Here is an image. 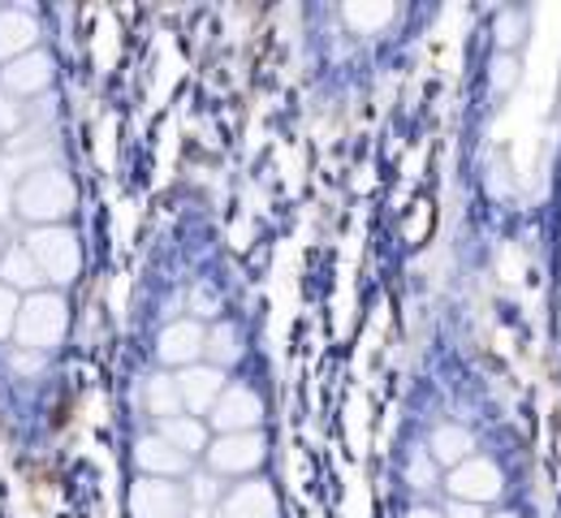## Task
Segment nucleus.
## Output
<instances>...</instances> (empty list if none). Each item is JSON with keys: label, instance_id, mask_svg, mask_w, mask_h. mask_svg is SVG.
Returning a JSON list of instances; mask_svg holds the SVG:
<instances>
[{"label": "nucleus", "instance_id": "2", "mask_svg": "<svg viewBox=\"0 0 561 518\" xmlns=\"http://www.w3.org/2000/svg\"><path fill=\"white\" fill-rule=\"evenodd\" d=\"M66 329H70V302L57 290H39V295L22 298L13 342H18V350L48 355V350H57L66 342Z\"/></svg>", "mask_w": 561, "mask_h": 518}, {"label": "nucleus", "instance_id": "28", "mask_svg": "<svg viewBox=\"0 0 561 518\" xmlns=\"http://www.w3.org/2000/svg\"><path fill=\"white\" fill-rule=\"evenodd\" d=\"M489 518H523V515H514V510H496V515H489Z\"/></svg>", "mask_w": 561, "mask_h": 518}, {"label": "nucleus", "instance_id": "16", "mask_svg": "<svg viewBox=\"0 0 561 518\" xmlns=\"http://www.w3.org/2000/svg\"><path fill=\"white\" fill-rule=\"evenodd\" d=\"M142 406L156 415V419H173L182 415V389H178V376L173 371H156L142 380Z\"/></svg>", "mask_w": 561, "mask_h": 518}, {"label": "nucleus", "instance_id": "24", "mask_svg": "<svg viewBox=\"0 0 561 518\" xmlns=\"http://www.w3.org/2000/svg\"><path fill=\"white\" fill-rule=\"evenodd\" d=\"M191 307H195V320H199V324H204V320H216V315H220V298L211 295V290H204V286L195 290Z\"/></svg>", "mask_w": 561, "mask_h": 518}, {"label": "nucleus", "instance_id": "22", "mask_svg": "<svg viewBox=\"0 0 561 518\" xmlns=\"http://www.w3.org/2000/svg\"><path fill=\"white\" fill-rule=\"evenodd\" d=\"M514 82H518V57L514 53H496L489 66V87L496 95H505V91H514Z\"/></svg>", "mask_w": 561, "mask_h": 518}, {"label": "nucleus", "instance_id": "10", "mask_svg": "<svg viewBox=\"0 0 561 518\" xmlns=\"http://www.w3.org/2000/svg\"><path fill=\"white\" fill-rule=\"evenodd\" d=\"M216 518H280L277 488H273L268 480H247V484H233V488L220 497Z\"/></svg>", "mask_w": 561, "mask_h": 518}, {"label": "nucleus", "instance_id": "7", "mask_svg": "<svg viewBox=\"0 0 561 518\" xmlns=\"http://www.w3.org/2000/svg\"><path fill=\"white\" fill-rule=\"evenodd\" d=\"M208 419L220 437H229V433H260V424H264V398L251 384H229L220 393V402L211 406Z\"/></svg>", "mask_w": 561, "mask_h": 518}, {"label": "nucleus", "instance_id": "18", "mask_svg": "<svg viewBox=\"0 0 561 518\" xmlns=\"http://www.w3.org/2000/svg\"><path fill=\"white\" fill-rule=\"evenodd\" d=\"M204 355H208L211 368H220V371L233 368V364L242 359V333H238L233 324H225V320H220V324H211V329H208V350H204Z\"/></svg>", "mask_w": 561, "mask_h": 518}, {"label": "nucleus", "instance_id": "17", "mask_svg": "<svg viewBox=\"0 0 561 518\" xmlns=\"http://www.w3.org/2000/svg\"><path fill=\"white\" fill-rule=\"evenodd\" d=\"M164 441L173 445V449H182L186 458H195V453H208V424L204 419H195V415H173V419H160V428H156Z\"/></svg>", "mask_w": 561, "mask_h": 518}, {"label": "nucleus", "instance_id": "13", "mask_svg": "<svg viewBox=\"0 0 561 518\" xmlns=\"http://www.w3.org/2000/svg\"><path fill=\"white\" fill-rule=\"evenodd\" d=\"M39 44V22L31 9H0V66L35 53Z\"/></svg>", "mask_w": 561, "mask_h": 518}, {"label": "nucleus", "instance_id": "9", "mask_svg": "<svg viewBox=\"0 0 561 518\" xmlns=\"http://www.w3.org/2000/svg\"><path fill=\"white\" fill-rule=\"evenodd\" d=\"M53 78H57V61L44 48H35V53L0 66V87L9 95H44L53 87Z\"/></svg>", "mask_w": 561, "mask_h": 518}, {"label": "nucleus", "instance_id": "11", "mask_svg": "<svg viewBox=\"0 0 561 518\" xmlns=\"http://www.w3.org/2000/svg\"><path fill=\"white\" fill-rule=\"evenodd\" d=\"M178 389H182V406L199 419V415H211V406L220 402L229 380H225V371L211 368V364H195V368L178 371Z\"/></svg>", "mask_w": 561, "mask_h": 518}, {"label": "nucleus", "instance_id": "21", "mask_svg": "<svg viewBox=\"0 0 561 518\" xmlns=\"http://www.w3.org/2000/svg\"><path fill=\"white\" fill-rule=\"evenodd\" d=\"M407 480H411L415 493L440 488V484H436V480H440V467H436V458L427 453V445H423V449H411V458H407Z\"/></svg>", "mask_w": 561, "mask_h": 518}, {"label": "nucleus", "instance_id": "8", "mask_svg": "<svg viewBox=\"0 0 561 518\" xmlns=\"http://www.w3.org/2000/svg\"><path fill=\"white\" fill-rule=\"evenodd\" d=\"M268 458V441L260 433H229L208 445V467L216 475H251Z\"/></svg>", "mask_w": 561, "mask_h": 518}, {"label": "nucleus", "instance_id": "4", "mask_svg": "<svg viewBox=\"0 0 561 518\" xmlns=\"http://www.w3.org/2000/svg\"><path fill=\"white\" fill-rule=\"evenodd\" d=\"M445 497H454V502H476V506H492V502H501V493H505V475H501V467L484 458V453H471L467 462H458L449 475H445Z\"/></svg>", "mask_w": 561, "mask_h": 518}, {"label": "nucleus", "instance_id": "15", "mask_svg": "<svg viewBox=\"0 0 561 518\" xmlns=\"http://www.w3.org/2000/svg\"><path fill=\"white\" fill-rule=\"evenodd\" d=\"M427 453L436 458V467L454 471L458 462H467V458L476 453V437H471L462 424H440V428L432 433V441H427Z\"/></svg>", "mask_w": 561, "mask_h": 518}, {"label": "nucleus", "instance_id": "3", "mask_svg": "<svg viewBox=\"0 0 561 518\" xmlns=\"http://www.w3.org/2000/svg\"><path fill=\"white\" fill-rule=\"evenodd\" d=\"M35 264L44 268V277L53 286H70L73 277L82 273V246H78V233L70 225H48V229H31V238L22 242Z\"/></svg>", "mask_w": 561, "mask_h": 518}, {"label": "nucleus", "instance_id": "27", "mask_svg": "<svg viewBox=\"0 0 561 518\" xmlns=\"http://www.w3.org/2000/svg\"><path fill=\"white\" fill-rule=\"evenodd\" d=\"M402 518H445V510H436V506H427V502H420V506H411Z\"/></svg>", "mask_w": 561, "mask_h": 518}, {"label": "nucleus", "instance_id": "14", "mask_svg": "<svg viewBox=\"0 0 561 518\" xmlns=\"http://www.w3.org/2000/svg\"><path fill=\"white\" fill-rule=\"evenodd\" d=\"M0 286H9V290H18V295L26 298V295H39L48 286V277L35 264V255L18 242V246H4V255H0Z\"/></svg>", "mask_w": 561, "mask_h": 518}, {"label": "nucleus", "instance_id": "12", "mask_svg": "<svg viewBox=\"0 0 561 518\" xmlns=\"http://www.w3.org/2000/svg\"><path fill=\"white\" fill-rule=\"evenodd\" d=\"M135 462H139L142 475H151V480H182L195 458H186L182 449H173L160 433H147V437L135 441Z\"/></svg>", "mask_w": 561, "mask_h": 518}, {"label": "nucleus", "instance_id": "20", "mask_svg": "<svg viewBox=\"0 0 561 518\" xmlns=\"http://www.w3.org/2000/svg\"><path fill=\"white\" fill-rule=\"evenodd\" d=\"M492 35H496V53H514L527 39V13L523 9H501L496 22H492Z\"/></svg>", "mask_w": 561, "mask_h": 518}, {"label": "nucleus", "instance_id": "1", "mask_svg": "<svg viewBox=\"0 0 561 518\" xmlns=\"http://www.w3.org/2000/svg\"><path fill=\"white\" fill-rule=\"evenodd\" d=\"M78 204V191H73V177L57 164H39L31 169L18 191H13V208L18 217L31 225V229H48V225H61Z\"/></svg>", "mask_w": 561, "mask_h": 518}, {"label": "nucleus", "instance_id": "19", "mask_svg": "<svg viewBox=\"0 0 561 518\" xmlns=\"http://www.w3.org/2000/svg\"><path fill=\"white\" fill-rule=\"evenodd\" d=\"M393 13H398L393 4H367V0H363V4H358V0H354V4H342V22H346L351 31H358V35H376L380 26L393 22Z\"/></svg>", "mask_w": 561, "mask_h": 518}, {"label": "nucleus", "instance_id": "25", "mask_svg": "<svg viewBox=\"0 0 561 518\" xmlns=\"http://www.w3.org/2000/svg\"><path fill=\"white\" fill-rule=\"evenodd\" d=\"M445 518H489V506H476V502H454V497H445Z\"/></svg>", "mask_w": 561, "mask_h": 518}, {"label": "nucleus", "instance_id": "30", "mask_svg": "<svg viewBox=\"0 0 561 518\" xmlns=\"http://www.w3.org/2000/svg\"><path fill=\"white\" fill-rule=\"evenodd\" d=\"M0 242H4V238H0ZM0 255H4V251H0Z\"/></svg>", "mask_w": 561, "mask_h": 518}, {"label": "nucleus", "instance_id": "5", "mask_svg": "<svg viewBox=\"0 0 561 518\" xmlns=\"http://www.w3.org/2000/svg\"><path fill=\"white\" fill-rule=\"evenodd\" d=\"M195 497L186 493V484L173 480H151L139 475L130 488V518H191Z\"/></svg>", "mask_w": 561, "mask_h": 518}, {"label": "nucleus", "instance_id": "6", "mask_svg": "<svg viewBox=\"0 0 561 518\" xmlns=\"http://www.w3.org/2000/svg\"><path fill=\"white\" fill-rule=\"evenodd\" d=\"M204 350H208V329L195 315H182V320L164 324L160 337H156V355H160L164 368H195V364H204Z\"/></svg>", "mask_w": 561, "mask_h": 518}, {"label": "nucleus", "instance_id": "26", "mask_svg": "<svg viewBox=\"0 0 561 518\" xmlns=\"http://www.w3.org/2000/svg\"><path fill=\"white\" fill-rule=\"evenodd\" d=\"M18 122H22V113L9 104V100H0V135H9V130H18Z\"/></svg>", "mask_w": 561, "mask_h": 518}, {"label": "nucleus", "instance_id": "29", "mask_svg": "<svg viewBox=\"0 0 561 518\" xmlns=\"http://www.w3.org/2000/svg\"><path fill=\"white\" fill-rule=\"evenodd\" d=\"M558 329H561V307H558Z\"/></svg>", "mask_w": 561, "mask_h": 518}, {"label": "nucleus", "instance_id": "23", "mask_svg": "<svg viewBox=\"0 0 561 518\" xmlns=\"http://www.w3.org/2000/svg\"><path fill=\"white\" fill-rule=\"evenodd\" d=\"M18 311H22V295L9 290V286H0V342L13 337V329H18Z\"/></svg>", "mask_w": 561, "mask_h": 518}]
</instances>
